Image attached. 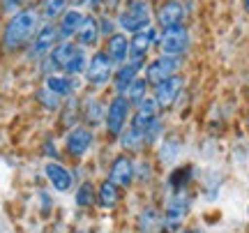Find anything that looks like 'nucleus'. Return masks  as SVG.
Instances as JSON below:
<instances>
[{"mask_svg":"<svg viewBox=\"0 0 249 233\" xmlns=\"http://www.w3.org/2000/svg\"><path fill=\"white\" fill-rule=\"evenodd\" d=\"M102 0H70V5L74 7H99Z\"/></svg>","mask_w":249,"mask_h":233,"instance_id":"obj_32","label":"nucleus"},{"mask_svg":"<svg viewBox=\"0 0 249 233\" xmlns=\"http://www.w3.org/2000/svg\"><path fill=\"white\" fill-rule=\"evenodd\" d=\"M99 5H104V9H113L116 12V9L123 7V0H102Z\"/></svg>","mask_w":249,"mask_h":233,"instance_id":"obj_34","label":"nucleus"},{"mask_svg":"<svg viewBox=\"0 0 249 233\" xmlns=\"http://www.w3.org/2000/svg\"><path fill=\"white\" fill-rule=\"evenodd\" d=\"M178 233H208V231H205V229H203V226H198V224H189V226H182V229H180V231Z\"/></svg>","mask_w":249,"mask_h":233,"instance_id":"obj_33","label":"nucleus"},{"mask_svg":"<svg viewBox=\"0 0 249 233\" xmlns=\"http://www.w3.org/2000/svg\"><path fill=\"white\" fill-rule=\"evenodd\" d=\"M67 5H70V0H44L42 2V14L49 21H53V18L62 17L67 12Z\"/></svg>","mask_w":249,"mask_h":233,"instance_id":"obj_26","label":"nucleus"},{"mask_svg":"<svg viewBox=\"0 0 249 233\" xmlns=\"http://www.w3.org/2000/svg\"><path fill=\"white\" fill-rule=\"evenodd\" d=\"M124 97L129 99V104H132L134 108L139 107L145 97H150V83L145 81V76H143V74L136 81H132V86L124 90Z\"/></svg>","mask_w":249,"mask_h":233,"instance_id":"obj_23","label":"nucleus"},{"mask_svg":"<svg viewBox=\"0 0 249 233\" xmlns=\"http://www.w3.org/2000/svg\"><path fill=\"white\" fill-rule=\"evenodd\" d=\"M192 206H194L192 189L169 192V197L164 201V208H161V217H164L161 233H178L187 224V217L192 213Z\"/></svg>","mask_w":249,"mask_h":233,"instance_id":"obj_2","label":"nucleus"},{"mask_svg":"<svg viewBox=\"0 0 249 233\" xmlns=\"http://www.w3.org/2000/svg\"><path fill=\"white\" fill-rule=\"evenodd\" d=\"M145 63H136V60H127L124 65H118L116 74H113V86H116L118 95H124V90L132 86V81H136L143 74Z\"/></svg>","mask_w":249,"mask_h":233,"instance_id":"obj_15","label":"nucleus"},{"mask_svg":"<svg viewBox=\"0 0 249 233\" xmlns=\"http://www.w3.org/2000/svg\"><path fill=\"white\" fill-rule=\"evenodd\" d=\"M79 233H88V231H79Z\"/></svg>","mask_w":249,"mask_h":233,"instance_id":"obj_38","label":"nucleus"},{"mask_svg":"<svg viewBox=\"0 0 249 233\" xmlns=\"http://www.w3.org/2000/svg\"><path fill=\"white\" fill-rule=\"evenodd\" d=\"M58 39H60V30L58 26L49 23V26H42L37 30L35 39H33V46H30V55L35 58H42V55L51 54L55 46H58Z\"/></svg>","mask_w":249,"mask_h":233,"instance_id":"obj_13","label":"nucleus"},{"mask_svg":"<svg viewBox=\"0 0 249 233\" xmlns=\"http://www.w3.org/2000/svg\"><path fill=\"white\" fill-rule=\"evenodd\" d=\"M247 222H249V206H247Z\"/></svg>","mask_w":249,"mask_h":233,"instance_id":"obj_37","label":"nucleus"},{"mask_svg":"<svg viewBox=\"0 0 249 233\" xmlns=\"http://www.w3.org/2000/svg\"><path fill=\"white\" fill-rule=\"evenodd\" d=\"M187 17H189V7L185 0H161V5L155 9V26L160 30L185 26Z\"/></svg>","mask_w":249,"mask_h":233,"instance_id":"obj_9","label":"nucleus"},{"mask_svg":"<svg viewBox=\"0 0 249 233\" xmlns=\"http://www.w3.org/2000/svg\"><path fill=\"white\" fill-rule=\"evenodd\" d=\"M136 178V164L129 155H118L113 164H111V169H108V180L118 185L120 189L129 187Z\"/></svg>","mask_w":249,"mask_h":233,"instance_id":"obj_12","label":"nucleus"},{"mask_svg":"<svg viewBox=\"0 0 249 233\" xmlns=\"http://www.w3.org/2000/svg\"><path fill=\"white\" fill-rule=\"evenodd\" d=\"M37 99H39V102H42L46 108H58V107H60V97H58L55 92H51V90L46 88V86L39 90V92H37Z\"/></svg>","mask_w":249,"mask_h":233,"instance_id":"obj_29","label":"nucleus"},{"mask_svg":"<svg viewBox=\"0 0 249 233\" xmlns=\"http://www.w3.org/2000/svg\"><path fill=\"white\" fill-rule=\"evenodd\" d=\"M132 113H134V107L129 104V99L124 97V95H116V97L108 102L107 118H104V125H107L108 134H113V136L123 134L124 127L129 125V120H132Z\"/></svg>","mask_w":249,"mask_h":233,"instance_id":"obj_7","label":"nucleus"},{"mask_svg":"<svg viewBox=\"0 0 249 233\" xmlns=\"http://www.w3.org/2000/svg\"><path fill=\"white\" fill-rule=\"evenodd\" d=\"M97 203L102 208H107V210L108 208H116L120 203V187L113 185L111 180H104L97 189Z\"/></svg>","mask_w":249,"mask_h":233,"instance_id":"obj_22","label":"nucleus"},{"mask_svg":"<svg viewBox=\"0 0 249 233\" xmlns=\"http://www.w3.org/2000/svg\"><path fill=\"white\" fill-rule=\"evenodd\" d=\"M185 83H187L185 74H176V76H171V79L152 86L150 95H152V99L157 102L160 111H169V108L178 102L180 95H182V90H185Z\"/></svg>","mask_w":249,"mask_h":233,"instance_id":"obj_8","label":"nucleus"},{"mask_svg":"<svg viewBox=\"0 0 249 233\" xmlns=\"http://www.w3.org/2000/svg\"><path fill=\"white\" fill-rule=\"evenodd\" d=\"M92 145V132L90 127H74L70 134H67V141H65V148L71 157H83L88 153V148Z\"/></svg>","mask_w":249,"mask_h":233,"instance_id":"obj_16","label":"nucleus"},{"mask_svg":"<svg viewBox=\"0 0 249 233\" xmlns=\"http://www.w3.org/2000/svg\"><path fill=\"white\" fill-rule=\"evenodd\" d=\"M113 74H116V63L108 58L107 51L92 54V58L88 60V67H86V81L90 86H95V88L107 86L113 79Z\"/></svg>","mask_w":249,"mask_h":233,"instance_id":"obj_10","label":"nucleus"},{"mask_svg":"<svg viewBox=\"0 0 249 233\" xmlns=\"http://www.w3.org/2000/svg\"><path fill=\"white\" fill-rule=\"evenodd\" d=\"M189 49H192V30L187 28V23L160 30V37H157V51L160 54L187 58Z\"/></svg>","mask_w":249,"mask_h":233,"instance_id":"obj_4","label":"nucleus"},{"mask_svg":"<svg viewBox=\"0 0 249 233\" xmlns=\"http://www.w3.org/2000/svg\"><path fill=\"white\" fill-rule=\"evenodd\" d=\"M51 63L53 67L62 70L67 74H79L86 72L88 67V55H86V49L74 42H62L51 51Z\"/></svg>","mask_w":249,"mask_h":233,"instance_id":"obj_5","label":"nucleus"},{"mask_svg":"<svg viewBox=\"0 0 249 233\" xmlns=\"http://www.w3.org/2000/svg\"><path fill=\"white\" fill-rule=\"evenodd\" d=\"M46 88L51 92H55L58 97H65V95H71L74 81L70 76H46Z\"/></svg>","mask_w":249,"mask_h":233,"instance_id":"obj_25","label":"nucleus"},{"mask_svg":"<svg viewBox=\"0 0 249 233\" xmlns=\"http://www.w3.org/2000/svg\"><path fill=\"white\" fill-rule=\"evenodd\" d=\"M182 65H185V58L160 54L157 58H152V60L145 63L143 76H145V81L150 83V88H152V86H157V83L171 79V76H176V74H182Z\"/></svg>","mask_w":249,"mask_h":233,"instance_id":"obj_6","label":"nucleus"},{"mask_svg":"<svg viewBox=\"0 0 249 233\" xmlns=\"http://www.w3.org/2000/svg\"><path fill=\"white\" fill-rule=\"evenodd\" d=\"M107 118V108L97 97H88L83 102V120L88 125H99Z\"/></svg>","mask_w":249,"mask_h":233,"instance_id":"obj_24","label":"nucleus"},{"mask_svg":"<svg viewBox=\"0 0 249 233\" xmlns=\"http://www.w3.org/2000/svg\"><path fill=\"white\" fill-rule=\"evenodd\" d=\"M44 173L46 178L51 180V185H53L58 192H70L71 182H74V178H71V173L62 164H55V161H49L44 166Z\"/></svg>","mask_w":249,"mask_h":233,"instance_id":"obj_20","label":"nucleus"},{"mask_svg":"<svg viewBox=\"0 0 249 233\" xmlns=\"http://www.w3.org/2000/svg\"><path fill=\"white\" fill-rule=\"evenodd\" d=\"M245 233H249V231H245Z\"/></svg>","mask_w":249,"mask_h":233,"instance_id":"obj_39","label":"nucleus"},{"mask_svg":"<svg viewBox=\"0 0 249 233\" xmlns=\"http://www.w3.org/2000/svg\"><path fill=\"white\" fill-rule=\"evenodd\" d=\"M107 54L116 63V67L118 65H124L129 60V37L124 35V33H113L107 42Z\"/></svg>","mask_w":249,"mask_h":233,"instance_id":"obj_17","label":"nucleus"},{"mask_svg":"<svg viewBox=\"0 0 249 233\" xmlns=\"http://www.w3.org/2000/svg\"><path fill=\"white\" fill-rule=\"evenodd\" d=\"M245 123H247V127H249V104H247V116H245Z\"/></svg>","mask_w":249,"mask_h":233,"instance_id":"obj_36","label":"nucleus"},{"mask_svg":"<svg viewBox=\"0 0 249 233\" xmlns=\"http://www.w3.org/2000/svg\"><path fill=\"white\" fill-rule=\"evenodd\" d=\"M157 37H160V28L150 26L132 35L129 39V60H136V63H148V54L152 49H157Z\"/></svg>","mask_w":249,"mask_h":233,"instance_id":"obj_11","label":"nucleus"},{"mask_svg":"<svg viewBox=\"0 0 249 233\" xmlns=\"http://www.w3.org/2000/svg\"><path fill=\"white\" fill-rule=\"evenodd\" d=\"M30 0H2V9L5 12H23Z\"/></svg>","mask_w":249,"mask_h":233,"instance_id":"obj_30","label":"nucleus"},{"mask_svg":"<svg viewBox=\"0 0 249 233\" xmlns=\"http://www.w3.org/2000/svg\"><path fill=\"white\" fill-rule=\"evenodd\" d=\"M37 14L33 9H23V12H17L14 17L9 18V23L5 26V33H2V44H5V51L9 54H17L21 49H26L37 35Z\"/></svg>","mask_w":249,"mask_h":233,"instance_id":"obj_1","label":"nucleus"},{"mask_svg":"<svg viewBox=\"0 0 249 233\" xmlns=\"http://www.w3.org/2000/svg\"><path fill=\"white\" fill-rule=\"evenodd\" d=\"M76 203H79L81 208H90L97 203V192H95V187H92L90 182H83L79 187V192H76Z\"/></svg>","mask_w":249,"mask_h":233,"instance_id":"obj_28","label":"nucleus"},{"mask_svg":"<svg viewBox=\"0 0 249 233\" xmlns=\"http://www.w3.org/2000/svg\"><path fill=\"white\" fill-rule=\"evenodd\" d=\"M160 160L164 161V164H173L176 161V157L180 155V145L173 141V139H161L160 141Z\"/></svg>","mask_w":249,"mask_h":233,"instance_id":"obj_27","label":"nucleus"},{"mask_svg":"<svg viewBox=\"0 0 249 233\" xmlns=\"http://www.w3.org/2000/svg\"><path fill=\"white\" fill-rule=\"evenodd\" d=\"M240 7H242V12L249 17V0H240Z\"/></svg>","mask_w":249,"mask_h":233,"instance_id":"obj_35","label":"nucleus"},{"mask_svg":"<svg viewBox=\"0 0 249 233\" xmlns=\"http://www.w3.org/2000/svg\"><path fill=\"white\" fill-rule=\"evenodd\" d=\"M161 224H164V217H161L160 208L145 206L139 215L136 229H139V233H161Z\"/></svg>","mask_w":249,"mask_h":233,"instance_id":"obj_19","label":"nucleus"},{"mask_svg":"<svg viewBox=\"0 0 249 233\" xmlns=\"http://www.w3.org/2000/svg\"><path fill=\"white\" fill-rule=\"evenodd\" d=\"M116 26L124 35H136L145 28L155 26V9L148 0H124V5L118 9Z\"/></svg>","mask_w":249,"mask_h":233,"instance_id":"obj_3","label":"nucleus"},{"mask_svg":"<svg viewBox=\"0 0 249 233\" xmlns=\"http://www.w3.org/2000/svg\"><path fill=\"white\" fill-rule=\"evenodd\" d=\"M99 33H102V35H113V33H116V23H113V21H111V18L108 17H102L99 18Z\"/></svg>","mask_w":249,"mask_h":233,"instance_id":"obj_31","label":"nucleus"},{"mask_svg":"<svg viewBox=\"0 0 249 233\" xmlns=\"http://www.w3.org/2000/svg\"><path fill=\"white\" fill-rule=\"evenodd\" d=\"M99 21L92 14H86V18H83V23H81L79 33H76V42H79V46H83V49H92V46H97L99 42Z\"/></svg>","mask_w":249,"mask_h":233,"instance_id":"obj_18","label":"nucleus"},{"mask_svg":"<svg viewBox=\"0 0 249 233\" xmlns=\"http://www.w3.org/2000/svg\"><path fill=\"white\" fill-rule=\"evenodd\" d=\"M196 182V166L194 164H176L166 178L169 192H180V189H192Z\"/></svg>","mask_w":249,"mask_h":233,"instance_id":"obj_14","label":"nucleus"},{"mask_svg":"<svg viewBox=\"0 0 249 233\" xmlns=\"http://www.w3.org/2000/svg\"><path fill=\"white\" fill-rule=\"evenodd\" d=\"M86 14H81L79 9H67L60 17V23H58V30H60V37H74L79 33L81 23H83Z\"/></svg>","mask_w":249,"mask_h":233,"instance_id":"obj_21","label":"nucleus"}]
</instances>
